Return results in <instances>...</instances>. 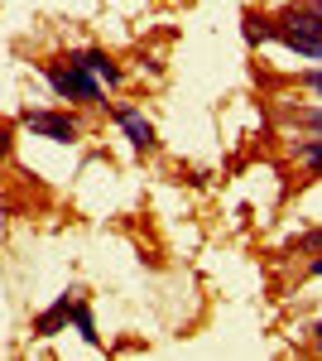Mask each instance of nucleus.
I'll return each instance as SVG.
<instances>
[{
  "label": "nucleus",
  "instance_id": "obj_8",
  "mask_svg": "<svg viewBox=\"0 0 322 361\" xmlns=\"http://www.w3.org/2000/svg\"><path fill=\"white\" fill-rule=\"evenodd\" d=\"M68 323H73V328H78L82 333V342H87V347H101V333H97V318H92V308L82 304H73V318H68Z\"/></svg>",
  "mask_w": 322,
  "mask_h": 361
},
{
  "label": "nucleus",
  "instance_id": "obj_4",
  "mask_svg": "<svg viewBox=\"0 0 322 361\" xmlns=\"http://www.w3.org/2000/svg\"><path fill=\"white\" fill-rule=\"evenodd\" d=\"M68 63H73V68H87L97 82H106V87H120V82H125V68H120L111 54H101V49H78Z\"/></svg>",
  "mask_w": 322,
  "mask_h": 361
},
{
  "label": "nucleus",
  "instance_id": "obj_13",
  "mask_svg": "<svg viewBox=\"0 0 322 361\" xmlns=\"http://www.w3.org/2000/svg\"><path fill=\"white\" fill-rule=\"evenodd\" d=\"M308 275H318V279H322V250L313 255V260H308Z\"/></svg>",
  "mask_w": 322,
  "mask_h": 361
},
{
  "label": "nucleus",
  "instance_id": "obj_12",
  "mask_svg": "<svg viewBox=\"0 0 322 361\" xmlns=\"http://www.w3.org/2000/svg\"><path fill=\"white\" fill-rule=\"evenodd\" d=\"M303 250H308V255H318V250H322V231H313V236H303Z\"/></svg>",
  "mask_w": 322,
  "mask_h": 361
},
{
  "label": "nucleus",
  "instance_id": "obj_11",
  "mask_svg": "<svg viewBox=\"0 0 322 361\" xmlns=\"http://www.w3.org/2000/svg\"><path fill=\"white\" fill-rule=\"evenodd\" d=\"M10 145H15V135H10V126H5V121H0V164H5V159H10Z\"/></svg>",
  "mask_w": 322,
  "mask_h": 361
},
{
  "label": "nucleus",
  "instance_id": "obj_14",
  "mask_svg": "<svg viewBox=\"0 0 322 361\" xmlns=\"http://www.w3.org/2000/svg\"><path fill=\"white\" fill-rule=\"evenodd\" d=\"M313 347H318V352H322V318H318V323H313Z\"/></svg>",
  "mask_w": 322,
  "mask_h": 361
},
{
  "label": "nucleus",
  "instance_id": "obj_5",
  "mask_svg": "<svg viewBox=\"0 0 322 361\" xmlns=\"http://www.w3.org/2000/svg\"><path fill=\"white\" fill-rule=\"evenodd\" d=\"M73 304H78V289H68V294H58L54 304L44 308L39 318H34V337H58L68 328V318H73Z\"/></svg>",
  "mask_w": 322,
  "mask_h": 361
},
{
  "label": "nucleus",
  "instance_id": "obj_1",
  "mask_svg": "<svg viewBox=\"0 0 322 361\" xmlns=\"http://www.w3.org/2000/svg\"><path fill=\"white\" fill-rule=\"evenodd\" d=\"M39 73H44V82L54 87V97H63V102H87V106H101V97H106V92H101V82H97L87 68H73V63H68V68H63V63H44Z\"/></svg>",
  "mask_w": 322,
  "mask_h": 361
},
{
  "label": "nucleus",
  "instance_id": "obj_10",
  "mask_svg": "<svg viewBox=\"0 0 322 361\" xmlns=\"http://www.w3.org/2000/svg\"><path fill=\"white\" fill-rule=\"evenodd\" d=\"M298 87H303V92H313V97L322 102V68H308V73H298Z\"/></svg>",
  "mask_w": 322,
  "mask_h": 361
},
{
  "label": "nucleus",
  "instance_id": "obj_7",
  "mask_svg": "<svg viewBox=\"0 0 322 361\" xmlns=\"http://www.w3.org/2000/svg\"><path fill=\"white\" fill-rule=\"evenodd\" d=\"M289 154H294L298 164H308L322 178V135H318V130H313L308 140H294V145H289Z\"/></svg>",
  "mask_w": 322,
  "mask_h": 361
},
{
  "label": "nucleus",
  "instance_id": "obj_3",
  "mask_svg": "<svg viewBox=\"0 0 322 361\" xmlns=\"http://www.w3.org/2000/svg\"><path fill=\"white\" fill-rule=\"evenodd\" d=\"M106 111L116 116V126L125 130V140H130L135 149H154V145H159L154 126H149V116L140 111V106H106Z\"/></svg>",
  "mask_w": 322,
  "mask_h": 361
},
{
  "label": "nucleus",
  "instance_id": "obj_6",
  "mask_svg": "<svg viewBox=\"0 0 322 361\" xmlns=\"http://www.w3.org/2000/svg\"><path fill=\"white\" fill-rule=\"evenodd\" d=\"M279 25L298 29V34H308V39H322V0H303V5H289V10L279 15Z\"/></svg>",
  "mask_w": 322,
  "mask_h": 361
},
{
  "label": "nucleus",
  "instance_id": "obj_9",
  "mask_svg": "<svg viewBox=\"0 0 322 361\" xmlns=\"http://www.w3.org/2000/svg\"><path fill=\"white\" fill-rule=\"evenodd\" d=\"M294 121H298V126H308V130H318V135H322V102H318V106H298V111H294Z\"/></svg>",
  "mask_w": 322,
  "mask_h": 361
},
{
  "label": "nucleus",
  "instance_id": "obj_2",
  "mask_svg": "<svg viewBox=\"0 0 322 361\" xmlns=\"http://www.w3.org/2000/svg\"><path fill=\"white\" fill-rule=\"evenodd\" d=\"M25 126L44 140H58V145H73L82 135V126L68 111H25Z\"/></svg>",
  "mask_w": 322,
  "mask_h": 361
}]
</instances>
